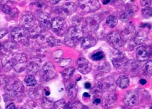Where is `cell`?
<instances>
[{
  "mask_svg": "<svg viewBox=\"0 0 152 109\" xmlns=\"http://www.w3.org/2000/svg\"><path fill=\"white\" fill-rule=\"evenodd\" d=\"M83 36L82 29L78 27H72L68 29L65 37V44L68 47H74Z\"/></svg>",
  "mask_w": 152,
  "mask_h": 109,
  "instance_id": "1",
  "label": "cell"
},
{
  "mask_svg": "<svg viewBox=\"0 0 152 109\" xmlns=\"http://www.w3.org/2000/svg\"><path fill=\"white\" fill-rule=\"evenodd\" d=\"M23 90V85L20 81L17 80L10 81L5 87L6 93L11 97H16L21 94Z\"/></svg>",
  "mask_w": 152,
  "mask_h": 109,
  "instance_id": "2",
  "label": "cell"
},
{
  "mask_svg": "<svg viewBox=\"0 0 152 109\" xmlns=\"http://www.w3.org/2000/svg\"><path fill=\"white\" fill-rule=\"evenodd\" d=\"M100 22H101V20L98 16L94 15L89 16L85 19L83 28L88 31H95L99 28Z\"/></svg>",
  "mask_w": 152,
  "mask_h": 109,
  "instance_id": "3",
  "label": "cell"
},
{
  "mask_svg": "<svg viewBox=\"0 0 152 109\" xmlns=\"http://www.w3.org/2000/svg\"><path fill=\"white\" fill-rule=\"evenodd\" d=\"M79 6L83 11L91 12L99 9L100 5L98 0H81Z\"/></svg>",
  "mask_w": 152,
  "mask_h": 109,
  "instance_id": "4",
  "label": "cell"
},
{
  "mask_svg": "<svg viewBox=\"0 0 152 109\" xmlns=\"http://www.w3.org/2000/svg\"><path fill=\"white\" fill-rule=\"evenodd\" d=\"M11 36L12 38L17 42L25 43L28 39V34L23 28H15L11 31Z\"/></svg>",
  "mask_w": 152,
  "mask_h": 109,
  "instance_id": "5",
  "label": "cell"
},
{
  "mask_svg": "<svg viewBox=\"0 0 152 109\" xmlns=\"http://www.w3.org/2000/svg\"><path fill=\"white\" fill-rule=\"evenodd\" d=\"M127 62V57L124 55V54L120 51H116L113 54L112 57V63L113 65L116 69H122L126 67Z\"/></svg>",
  "mask_w": 152,
  "mask_h": 109,
  "instance_id": "6",
  "label": "cell"
},
{
  "mask_svg": "<svg viewBox=\"0 0 152 109\" xmlns=\"http://www.w3.org/2000/svg\"><path fill=\"white\" fill-rule=\"evenodd\" d=\"M107 40L115 49H119L123 45L122 37L117 31H114L109 34L107 36Z\"/></svg>",
  "mask_w": 152,
  "mask_h": 109,
  "instance_id": "7",
  "label": "cell"
},
{
  "mask_svg": "<svg viewBox=\"0 0 152 109\" xmlns=\"http://www.w3.org/2000/svg\"><path fill=\"white\" fill-rule=\"evenodd\" d=\"M36 19L33 13H27L22 16L20 24L25 29H31L35 25Z\"/></svg>",
  "mask_w": 152,
  "mask_h": 109,
  "instance_id": "8",
  "label": "cell"
},
{
  "mask_svg": "<svg viewBox=\"0 0 152 109\" xmlns=\"http://www.w3.org/2000/svg\"><path fill=\"white\" fill-rule=\"evenodd\" d=\"M123 101L124 104L127 106L129 107H134L139 102V95L134 91H127L124 94Z\"/></svg>",
  "mask_w": 152,
  "mask_h": 109,
  "instance_id": "9",
  "label": "cell"
},
{
  "mask_svg": "<svg viewBox=\"0 0 152 109\" xmlns=\"http://www.w3.org/2000/svg\"><path fill=\"white\" fill-rule=\"evenodd\" d=\"M44 77L46 81H49L56 76V69L53 63L47 62L42 67Z\"/></svg>",
  "mask_w": 152,
  "mask_h": 109,
  "instance_id": "10",
  "label": "cell"
},
{
  "mask_svg": "<svg viewBox=\"0 0 152 109\" xmlns=\"http://www.w3.org/2000/svg\"><path fill=\"white\" fill-rule=\"evenodd\" d=\"M39 23L40 28L43 30H48L50 28H51V21H52V19H51L50 15L48 13H41L39 16Z\"/></svg>",
  "mask_w": 152,
  "mask_h": 109,
  "instance_id": "11",
  "label": "cell"
},
{
  "mask_svg": "<svg viewBox=\"0 0 152 109\" xmlns=\"http://www.w3.org/2000/svg\"><path fill=\"white\" fill-rule=\"evenodd\" d=\"M77 69L81 73L83 74H87L91 72L92 69V65L91 63L84 57H80L77 61Z\"/></svg>",
  "mask_w": 152,
  "mask_h": 109,
  "instance_id": "12",
  "label": "cell"
},
{
  "mask_svg": "<svg viewBox=\"0 0 152 109\" xmlns=\"http://www.w3.org/2000/svg\"><path fill=\"white\" fill-rule=\"evenodd\" d=\"M98 87L100 90L112 91L115 90V84L112 79H110V78H107V79H103L98 81Z\"/></svg>",
  "mask_w": 152,
  "mask_h": 109,
  "instance_id": "13",
  "label": "cell"
},
{
  "mask_svg": "<svg viewBox=\"0 0 152 109\" xmlns=\"http://www.w3.org/2000/svg\"><path fill=\"white\" fill-rule=\"evenodd\" d=\"M117 102V98L115 94L109 93L103 97V107L106 109H109L115 107Z\"/></svg>",
  "mask_w": 152,
  "mask_h": 109,
  "instance_id": "14",
  "label": "cell"
},
{
  "mask_svg": "<svg viewBox=\"0 0 152 109\" xmlns=\"http://www.w3.org/2000/svg\"><path fill=\"white\" fill-rule=\"evenodd\" d=\"M150 56V50L146 47L141 46L138 47L136 50L137 59L139 61H145L148 60Z\"/></svg>",
  "mask_w": 152,
  "mask_h": 109,
  "instance_id": "15",
  "label": "cell"
},
{
  "mask_svg": "<svg viewBox=\"0 0 152 109\" xmlns=\"http://www.w3.org/2000/svg\"><path fill=\"white\" fill-rule=\"evenodd\" d=\"M76 10H77V5L73 2L66 3L60 8L61 12L65 15H71L76 11Z\"/></svg>",
  "mask_w": 152,
  "mask_h": 109,
  "instance_id": "16",
  "label": "cell"
},
{
  "mask_svg": "<svg viewBox=\"0 0 152 109\" xmlns=\"http://www.w3.org/2000/svg\"><path fill=\"white\" fill-rule=\"evenodd\" d=\"M64 25V21L63 18L57 17V18H55L52 19L51 21V28L55 32H58L63 28Z\"/></svg>",
  "mask_w": 152,
  "mask_h": 109,
  "instance_id": "17",
  "label": "cell"
},
{
  "mask_svg": "<svg viewBox=\"0 0 152 109\" xmlns=\"http://www.w3.org/2000/svg\"><path fill=\"white\" fill-rule=\"evenodd\" d=\"M134 34H135V28L133 25H129L124 29L121 34V36L124 39L128 40L134 36Z\"/></svg>",
  "mask_w": 152,
  "mask_h": 109,
  "instance_id": "18",
  "label": "cell"
},
{
  "mask_svg": "<svg viewBox=\"0 0 152 109\" xmlns=\"http://www.w3.org/2000/svg\"><path fill=\"white\" fill-rule=\"evenodd\" d=\"M125 67L130 74H137L139 72V64L134 60L127 61Z\"/></svg>",
  "mask_w": 152,
  "mask_h": 109,
  "instance_id": "19",
  "label": "cell"
},
{
  "mask_svg": "<svg viewBox=\"0 0 152 109\" xmlns=\"http://www.w3.org/2000/svg\"><path fill=\"white\" fill-rule=\"evenodd\" d=\"M81 47L85 49H89L91 47L96 45V39L93 36H87L83 37L81 39Z\"/></svg>",
  "mask_w": 152,
  "mask_h": 109,
  "instance_id": "20",
  "label": "cell"
},
{
  "mask_svg": "<svg viewBox=\"0 0 152 109\" xmlns=\"http://www.w3.org/2000/svg\"><path fill=\"white\" fill-rule=\"evenodd\" d=\"M68 96L71 100H74L76 96H77L78 87L77 83L75 82H72L69 84L66 88Z\"/></svg>",
  "mask_w": 152,
  "mask_h": 109,
  "instance_id": "21",
  "label": "cell"
},
{
  "mask_svg": "<svg viewBox=\"0 0 152 109\" xmlns=\"http://www.w3.org/2000/svg\"><path fill=\"white\" fill-rule=\"evenodd\" d=\"M40 63H37V61H31L27 68V72L31 75L35 74L40 69Z\"/></svg>",
  "mask_w": 152,
  "mask_h": 109,
  "instance_id": "22",
  "label": "cell"
},
{
  "mask_svg": "<svg viewBox=\"0 0 152 109\" xmlns=\"http://www.w3.org/2000/svg\"><path fill=\"white\" fill-rule=\"evenodd\" d=\"M116 85L121 88H126L129 86V80L127 76L122 75L120 76L116 81Z\"/></svg>",
  "mask_w": 152,
  "mask_h": 109,
  "instance_id": "23",
  "label": "cell"
},
{
  "mask_svg": "<svg viewBox=\"0 0 152 109\" xmlns=\"http://www.w3.org/2000/svg\"><path fill=\"white\" fill-rule=\"evenodd\" d=\"M147 40V34L144 31H140L138 32L134 37V42L137 45L143 44Z\"/></svg>",
  "mask_w": 152,
  "mask_h": 109,
  "instance_id": "24",
  "label": "cell"
},
{
  "mask_svg": "<svg viewBox=\"0 0 152 109\" xmlns=\"http://www.w3.org/2000/svg\"><path fill=\"white\" fill-rule=\"evenodd\" d=\"M27 61V57L23 54H17L15 56L12 60V63L14 66L18 67L19 65H22L25 63Z\"/></svg>",
  "mask_w": 152,
  "mask_h": 109,
  "instance_id": "25",
  "label": "cell"
},
{
  "mask_svg": "<svg viewBox=\"0 0 152 109\" xmlns=\"http://www.w3.org/2000/svg\"><path fill=\"white\" fill-rule=\"evenodd\" d=\"M55 109H70L71 105L65 100H60L54 103Z\"/></svg>",
  "mask_w": 152,
  "mask_h": 109,
  "instance_id": "26",
  "label": "cell"
},
{
  "mask_svg": "<svg viewBox=\"0 0 152 109\" xmlns=\"http://www.w3.org/2000/svg\"><path fill=\"white\" fill-rule=\"evenodd\" d=\"M29 94L30 97H31L32 98L39 100V99L42 98V88H40V87H37L36 88H33V89L29 90Z\"/></svg>",
  "mask_w": 152,
  "mask_h": 109,
  "instance_id": "27",
  "label": "cell"
},
{
  "mask_svg": "<svg viewBox=\"0 0 152 109\" xmlns=\"http://www.w3.org/2000/svg\"><path fill=\"white\" fill-rule=\"evenodd\" d=\"M117 23H118V19L115 16L110 15L106 19V24L110 28L115 27L117 25Z\"/></svg>",
  "mask_w": 152,
  "mask_h": 109,
  "instance_id": "28",
  "label": "cell"
},
{
  "mask_svg": "<svg viewBox=\"0 0 152 109\" xmlns=\"http://www.w3.org/2000/svg\"><path fill=\"white\" fill-rule=\"evenodd\" d=\"M74 72L75 69L74 67H68L62 72V76H63L64 80L68 81L70 79Z\"/></svg>",
  "mask_w": 152,
  "mask_h": 109,
  "instance_id": "29",
  "label": "cell"
},
{
  "mask_svg": "<svg viewBox=\"0 0 152 109\" xmlns=\"http://www.w3.org/2000/svg\"><path fill=\"white\" fill-rule=\"evenodd\" d=\"M25 83L27 86L28 87H33L37 85V80L32 75H29V76H27L25 78Z\"/></svg>",
  "mask_w": 152,
  "mask_h": 109,
  "instance_id": "30",
  "label": "cell"
},
{
  "mask_svg": "<svg viewBox=\"0 0 152 109\" xmlns=\"http://www.w3.org/2000/svg\"><path fill=\"white\" fill-rule=\"evenodd\" d=\"M133 14H134V12H133L132 10H127V11H126L120 16V19L122 21L126 22L132 18L133 16Z\"/></svg>",
  "mask_w": 152,
  "mask_h": 109,
  "instance_id": "31",
  "label": "cell"
},
{
  "mask_svg": "<svg viewBox=\"0 0 152 109\" xmlns=\"http://www.w3.org/2000/svg\"><path fill=\"white\" fill-rule=\"evenodd\" d=\"M48 43L49 44L50 46H56V45H60L61 42L59 39H56L55 37L53 36H50L47 39Z\"/></svg>",
  "mask_w": 152,
  "mask_h": 109,
  "instance_id": "32",
  "label": "cell"
},
{
  "mask_svg": "<svg viewBox=\"0 0 152 109\" xmlns=\"http://www.w3.org/2000/svg\"><path fill=\"white\" fill-rule=\"evenodd\" d=\"M142 14L146 18H149L152 16V9L150 7H146L142 11Z\"/></svg>",
  "mask_w": 152,
  "mask_h": 109,
  "instance_id": "33",
  "label": "cell"
},
{
  "mask_svg": "<svg viewBox=\"0 0 152 109\" xmlns=\"http://www.w3.org/2000/svg\"><path fill=\"white\" fill-rule=\"evenodd\" d=\"M103 57H104V53L102 52V51H99V52L93 54L91 58L94 61H100L103 59Z\"/></svg>",
  "mask_w": 152,
  "mask_h": 109,
  "instance_id": "34",
  "label": "cell"
},
{
  "mask_svg": "<svg viewBox=\"0 0 152 109\" xmlns=\"http://www.w3.org/2000/svg\"><path fill=\"white\" fill-rule=\"evenodd\" d=\"M70 109H88V108L85 106L83 104L79 101L75 102L74 103L71 105V108Z\"/></svg>",
  "mask_w": 152,
  "mask_h": 109,
  "instance_id": "35",
  "label": "cell"
},
{
  "mask_svg": "<svg viewBox=\"0 0 152 109\" xmlns=\"http://www.w3.org/2000/svg\"><path fill=\"white\" fill-rule=\"evenodd\" d=\"M110 69V65L108 62H103L101 65L99 66V70L100 71H103V72H109Z\"/></svg>",
  "mask_w": 152,
  "mask_h": 109,
  "instance_id": "36",
  "label": "cell"
},
{
  "mask_svg": "<svg viewBox=\"0 0 152 109\" xmlns=\"http://www.w3.org/2000/svg\"><path fill=\"white\" fill-rule=\"evenodd\" d=\"M145 70H146V72L150 75H152V61H149L146 64L145 66Z\"/></svg>",
  "mask_w": 152,
  "mask_h": 109,
  "instance_id": "37",
  "label": "cell"
},
{
  "mask_svg": "<svg viewBox=\"0 0 152 109\" xmlns=\"http://www.w3.org/2000/svg\"><path fill=\"white\" fill-rule=\"evenodd\" d=\"M42 107L46 108H49L51 107V105H52V103L50 101H49L47 99H43L42 102Z\"/></svg>",
  "mask_w": 152,
  "mask_h": 109,
  "instance_id": "38",
  "label": "cell"
},
{
  "mask_svg": "<svg viewBox=\"0 0 152 109\" xmlns=\"http://www.w3.org/2000/svg\"><path fill=\"white\" fill-rule=\"evenodd\" d=\"M24 108L25 109H39L38 105L34 103H33V102L27 104L26 106L24 107Z\"/></svg>",
  "mask_w": 152,
  "mask_h": 109,
  "instance_id": "39",
  "label": "cell"
},
{
  "mask_svg": "<svg viewBox=\"0 0 152 109\" xmlns=\"http://www.w3.org/2000/svg\"><path fill=\"white\" fill-rule=\"evenodd\" d=\"M2 11L3 13L7 14H10L11 13V9L10 7L9 6L7 5H4L2 6Z\"/></svg>",
  "mask_w": 152,
  "mask_h": 109,
  "instance_id": "40",
  "label": "cell"
},
{
  "mask_svg": "<svg viewBox=\"0 0 152 109\" xmlns=\"http://www.w3.org/2000/svg\"><path fill=\"white\" fill-rule=\"evenodd\" d=\"M8 33V29L6 28H2L0 29V39L3 38Z\"/></svg>",
  "mask_w": 152,
  "mask_h": 109,
  "instance_id": "41",
  "label": "cell"
},
{
  "mask_svg": "<svg viewBox=\"0 0 152 109\" xmlns=\"http://www.w3.org/2000/svg\"><path fill=\"white\" fill-rule=\"evenodd\" d=\"M151 1H152V0H140V5L142 6H148L149 5H150Z\"/></svg>",
  "mask_w": 152,
  "mask_h": 109,
  "instance_id": "42",
  "label": "cell"
},
{
  "mask_svg": "<svg viewBox=\"0 0 152 109\" xmlns=\"http://www.w3.org/2000/svg\"><path fill=\"white\" fill-rule=\"evenodd\" d=\"M70 63V60H63L60 62V66L61 67H64Z\"/></svg>",
  "mask_w": 152,
  "mask_h": 109,
  "instance_id": "43",
  "label": "cell"
},
{
  "mask_svg": "<svg viewBox=\"0 0 152 109\" xmlns=\"http://www.w3.org/2000/svg\"><path fill=\"white\" fill-rule=\"evenodd\" d=\"M5 109H16V105L15 103H10Z\"/></svg>",
  "mask_w": 152,
  "mask_h": 109,
  "instance_id": "44",
  "label": "cell"
},
{
  "mask_svg": "<svg viewBox=\"0 0 152 109\" xmlns=\"http://www.w3.org/2000/svg\"><path fill=\"white\" fill-rule=\"evenodd\" d=\"M61 0H50V2L51 3L52 5L57 4V3H59Z\"/></svg>",
  "mask_w": 152,
  "mask_h": 109,
  "instance_id": "45",
  "label": "cell"
},
{
  "mask_svg": "<svg viewBox=\"0 0 152 109\" xmlns=\"http://www.w3.org/2000/svg\"><path fill=\"white\" fill-rule=\"evenodd\" d=\"M10 0H0V5H5Z\"/></svg>",
  "mask_w": 152,
  "mask_h": 109,
  "instance_id": "46",
  "label": "cell"
},
{
  "mask_svg": "<svg viewBox=\"0 0 152 109\" xmlns=\"http://www.w3.org/2000/svg\"><path fill=\"white\" fill-rule=\"evenodd\" d=\"M100 103H101V100H100V99H99V98L96 99V100L94 101V103L96 104V105H98Z\"/></svg>",
  "mask_w": 152,
  "mask_h": 109,
  "instance_id": "47",
  "label": "cell"
},
{
  "mask_svg": "<svg viewBox=\"0 0 152 109\" xmlns=\"http://www.w3.org/2000/svg\"><path fill=\"white\" fill-rule=\"evenodd\" d=\"M146 83H147V81H146V80H144V79H141V80H140V83L141 85H144L146 84Z\"/></svg>",
  "mask_w": 152,
  "mask_h": 109,
  "instance_id": "48",
  "label": "cell"
},
{
  "mask_svg": "<svg viewBox=\"0 0 152 109\" xmlns=\"http://www.w3.org/2000/svg\"><path fill=\"white\" fill-rule=\"evenodd\" d=\"M85 86L86 88H87V89H88V88H91V83H86L85 84Z\"/></svg>",
  "mask_w": 152,
  "mask_h": 109,
  "instance_id": "49",
  "label": "cell"
},
{
  "mask_svg": "<svg viewBox=\"0 0 152 109\" xmlns=\"http://www.w3.org/2000/svg\"><path fill=\"white\" fill-rule=\"evenodd\" d=\"M83 96H84V97H89L90 95H89L88 93H85L83 94Z\"/></svg>",
  "mask_w": 152,
  "mask_h": 109,
  "instance_id": "50",
  "label": "cell"
},
{
  "mask_svg": "<svg viewBox=\"0 0 152 109\" xmlns=\"http://www.w3.org/2000/svg\"><path fill=\"white\" fill-rule=\"evenodd\" d=\"M50 94V91H46V96H49Z\"/></svg>",
  "mask_w": 152,
  "mask_h": 109,
  "instance_id": "51",
  "label": "cell"
},
{
  "mask_svg": "<svg viewBox=\"0 0 152 109\" xmlns=\"http://www.w3.org/2000/svg\"><path fill=\"white\" fill-rule=\"evenodd\" d=\"M1 48H2V46H1V43H0V50H1Z\"/></svg>",
  "mask_w": 152,
  "mask_h": 109,
  "instance_id": "52",
  "label": "cell"
},
{
  "mask_svg": "<svg viewBox=\"0 0 152 109\" xmlns=\"http://www.w3.org/2000/svg\"><path fill=\"white\" fill-rule=\"evenodd\" d=\"M150 109H152V106H151V107H150Z\"/></svg>",
  "mask_w": 152,
  "mask_h": 109,
  "instance_id": "53",
  "label": "cell"
},
{
  "mask_svg": "<svg viewBox=\"0 0 152 109\" xmlns=\"http://www.w3.org/2000/svg\"><path fill=\"white\" fill-rule=\"evenodd\" d=\"M40 1H44V0H40Z\"/></svg>",
  "mask_w": 152,
  "mask_h": 109,
  "instance_id": "54",
  "label": "cell"
}]
</instances>
